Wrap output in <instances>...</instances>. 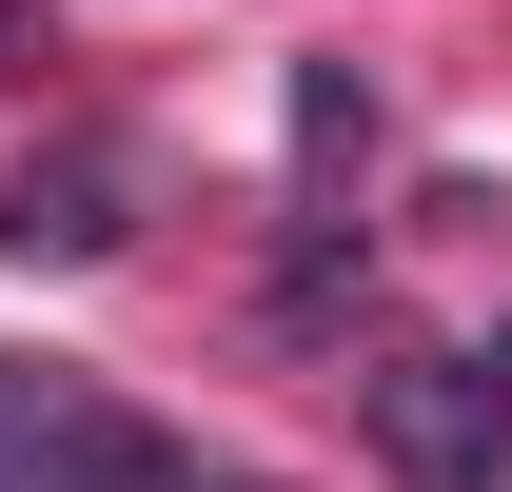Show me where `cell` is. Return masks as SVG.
I'll return each instance as SVG.
<instances>
[{
	"mask_svg": "<svg viewBox=\"0 0 512 492\" xmlns=\"http://www.w3.org/2000/svg\"><path fill=\"white\" fill-rule=\"evenodd\" d=\"M0 492H217V453L60 355H0Z\"/></svg>",
	"mask_w": 512,
	"mask_h": 492,
	"instance_id": "cell-1",
	"label": "cell"
},
{
	"mask_svg": "<svg viewBox=\"0 0 512 492\" xmlns=\"http://www.w3.org/2000/svg\"><path fill=\"white\" fill-rule=\"evenodd\" d=\"M375 433H394L414 492H473V473L512 453V335H473V355H394V374H375Z\"/></svg>",
	"mask_w": 512,
	"mask_h": 492,
	"instance_id": "cell-2",
	"label": "cell"
},
{
	"mask_svg": "<svg viewBox=\"0 0 512 492\" xmlns=\"http://www.w3.org/2000/svg\"><path fill=\"white\" fill-rule=\"evenodd\" d=\"M99 197H119V158H60V178H20V197H0V256H99V237H119Z\"/></svg>",
	"mask_w": 512,
	"mask_h": 492,
	"instance_id": "cell-3",
	"label": "cell"
}]
</instances>
